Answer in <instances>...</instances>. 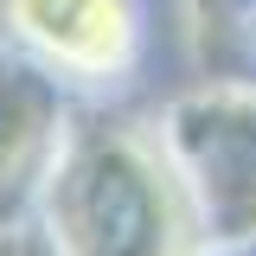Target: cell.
I'll list each match as a JSON object with an SVG mask.
<instances>
[{
  "label": "cell",
  "mask_w": 256,
  "mask_h": 256,
  "mask_svg": "<svg viewBox=\"0 0 256 256\" xmlns=\"http://www.w3.org/2000/svg\"><path fill=\"white\" fill-rule=\"evenodd\" d=\"M6 32L77 84H116L141 52L134 0H6Z\"/></svg>",
  "instance_id": "cell-1"
}]
</instances>
